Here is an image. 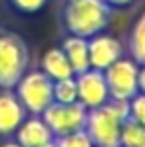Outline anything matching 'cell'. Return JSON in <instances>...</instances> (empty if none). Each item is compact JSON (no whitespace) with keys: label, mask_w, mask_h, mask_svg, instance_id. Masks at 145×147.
<instances>
[{"label":"cell","mask_w":145,"mask_h":147,"mask_svg":"<svg viewBox=\"0 0 145 147\" xmlns=\"http://www.w3.org/2000/svg\"><path fill=\"white\" fill-rule=\"evenodd\" d=\"M111 20V8L103 0H66L62 22L68 34L92 38L103 32Z\"/></svg>","instance_id":"1"},{"label":"cell","mask_w":145,"mask_h":147,"mask_svg":"<svg viewBox=\"0 0 145 147\" xmlns=\"http://www.w3.org/2000/svg\"><path fill=\"white\" fill-rule=\"evenodd\" d=\"M127 119V103L109 99L96 109H88L86 133L96 147H119L121 125Z\"/></svg>","instance_id":"2"},{"label":"cell","mask_w":145,"mask_h":147,"mask_svg":"<svg viewBox=\"0 0 145 147\" xmlns=\"http://www.w3.org/2000/svg\"><path fill=\"white\" fill-rule=\"evenodd\" d=\"M30 52L26 42L12 30L0 28V90H12L28 72Z\"/></svg>","instance_id":"3"},{"label":"cell","mask_w":145,"mask_h":147,"mask_svg":"<svg viewBox=\"0 0 145 147\" xmlns=\"http://www.w3.org/2000/svg\"><path fill=\"white\" fill-rule=\"evenodd\" d=\"M12 90L28 115H40L54 101V82L42 70H28Z\"/></svg>","instance_id":"4"},{"label":"cell","mask_w":145,"mask_h":147,"mask_svg":"<svg viewBox=\"0 0 145 147\" xmlns=\"http://www.w3.org/2000/svg\"><path fill=\"white\" fill-rule=\"evenodd\" d=\"M103 76L109 90V99L127 103L139 92V64L131 58L121 56L107 70H103Z\"/></svg>","instance_id":"5"},{"label":"cell","mask_w":145,"mask_h":147,"mask_svg":"<svg viewBox=\"0 0 145 147\" xmlns=\"http://www.w3.org/2000/svg\"><path fill=\"white\" fill-rule=\"evenodd\" d=\"M40 115L50 127V131L54 133V137H60V135L84 129L88 119V109L80 101H72V103L52 101Z\"/></svg>","instance_id":"6"},{"label":"cell","mask_w":145,"mask_h":147,"mask_svg":"<svg viewBox=\"0 0 145 147\" xmlns=\"http://www.w3.org/2000/svg\"><path fill=\"white\" fill-rule=\"evenodd\" d=\"M76 84H78V101L86 109H96L109 101V90L103 72L88 68L86 72L76 74Z\"/></svg>","instance_id":"7"},{"label":"cell","mask_w":145,"mask_h":147,"mask_svg":"<svg viewBox=\"0 0 145 147\" xmlns=\"http://www.w3.org/2000/svg\"><path fill=\"white\" fill-rule=\"evenodd\" d=\"M88 54H90V68L103 72L123 56V44L119 42V38L103 30L88 38Z\"/></svg>","instance_id":"8"},{"label":"cell","mask_w":145,"mask_h":147,"mask_svg":"<svg viewBox=\"0 0 145 147\" xmlns=\"http://www.w3.org/2000/svg\"><path fill=\"white\" fill-rule=\"evenodd\" d=\"M26 109L16 98L12 90H2L0 92V135L8 137L14 135L18 125L26 119Z\"/></svg>","instance_id":"9"},{"label":"cell","mask_w":145,"mask_h":147,"mask_svg":"<svg viewBox=\"0 0 145 147\" xmlns=\"http://www.w3.org/2000/svg\"><path fill=\"white\" fill-rule=\"evenodd\" d=\"M14 135L22 147H42L54 141V133L50 131L42 115H26V119L18 125Z\"/></svg>","instance_id":"10"},{"label":"cell","mask_w":145,"mask_h":147,"mask_svg":"<svg viewBox=\"0 0 145 147\" xmlns=\"http://www.w3.org/2000/svg\"><path fill=\"white\" fill-rule=\"evenodd\" d=\"M40 70L46 74L52 82L76 76L72 66H70V62H68V58H66V54H64V50H62V46L60 48H48L42 54V58H40Z\"/></svg>","instance_id":"11"},{"label":"cell","mask_w":145,"mask_h":147,"mask_svg":"<svg viewBox=\"0 0 145 147\" xmlns=\"http://www.w3.org/2000/svg\"><path fill=\"white\" fill-rule=\"evenodd\" d=\"M62 50L72 66L74 74H82L90 68V54H88V38L68 34L62 42Z\"/></svg>","instance_id":"12"},{"label":"cell","mask_w":145,"mask_h":147,"mask_svg":"<svg viewBox=\"0 0 145 147\" xmlns=\"http://www.w3.org/2000/svg\"><path fill=\"white\" fill-rule=\"evenodd\" d=\"M127 50H129L131 60H135L139 66L145 64V10L135 18V22L129 30Z\"/></svg>","instance_id":"13"},{"label":"cell","mask_w":145,"mask_h":147,"mask_svg":"<svg viewBox=\"0 0 145 147\" xmlns=\"http://www.w3.org/2000/svg\"><path fill=\"white\" fill-rule=\"evenodd\" d=\"M119 147H145V125L127 117L121 125Z\"/></svg>","instance_id":"14"},{"label":"cell","mask_w":145,"mask_h":147,"mask_svg":"<svg viewBox=\"0 0 145 147\" xmlns=\"http://www.w3.org/2000/svg\"><path fill=\"white\" fill-rule=\"evenodd\" d=\"M54 101H60V103L78 101V84H76V76L62 78V80H56V82H54Z\"/></svg>","instance_id":"15"},{"label":"cell","mask_w":145,"mask_h":147,"mask_svg":"<svg viewBox=\"0 0 145 147\" xmlns=\"http://www.w3.org/2000/svg\"><path fill=\"white\" fill-rule=\"evenodd\" d=\"M54 145L56 147H96L94 141L90 139V135L86 133V129L72 131L60 137H54Z\"/></svg>","instance_id":"16"},{"label":"cell","mask_w":145,"mask_h":147,"mask_svg":"<svg viewBox=\"0 0 145 147\" xmlns=\"http://www.w3.org/2000/svg\"><path fill=\"white\" fill-rule=\"evenodd\" d=\"M127 117L145 125V94L143 92H137L127 101Z\"/></svg>","instance_id":"17"},{"label":"cell","mask_w":145,"mask_h":147,"mask_svg":"<svg viewBox=\"0 0 145 147\" xmlns=\"http://www.w3.org/2000/svg\"><path fill=\"white\" fill-rule=\"evenodd\" d=\"M46 2L48 0H10V4L22 14H34L38 10H42L46 6Z\"/></svg>","instance_id":"18"},{"label":"cell","mask_w":145,"mask_h":147,"mask_svg":"<svg viewBox=\"0 0 145 147\" xmlns=\"http://www.w3.org/2000/svg\"><path fill=\"white\" fill-rule=\"evenodd\" d=\"M103 2L113 10V8H125V6H129L133 0H103Z\"/></svg>","instance_id":"19"},{"label":"cell","mask_w":145,"mask_h":147,"mask_svg":"<svg viewBox=\"0 0 145 147\" xmlns=\"http://www.w3.org/2000/svg\"><path fill=\"white\" fill-rule=\"evenodd\" d=\"M139 92L145 94V64L139 66Z\"/></svg>","instance_id":"20"},{"label":"cell","mask_w":145,"mask_h":147,"mask_svg":"<svg viewBox=\"0 0 145 147\" xmlns=\"http://www.w3.org/2000/svg\"><path fill=\"white\" fill-rule=\"evenodd\" d=\"M0 147H22V145L14 139V141H4V143H0Z\"/></svg>","instance_id":"21"},{"label":"cell","mask_w":145,"mask_h":147,"mask_svg":"<svg viewBox=\"0 0 145 147\" xmlns=\"http://www.w3.org/2000/svg\"><path fill=\"white\" fill-rule=\"evenodd\" d=\"M42 147H56V145H54V141H52V143H46V145H42Z\"/></svg>","instance_id":"22"}]
</instances>
